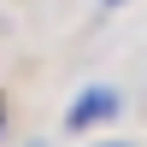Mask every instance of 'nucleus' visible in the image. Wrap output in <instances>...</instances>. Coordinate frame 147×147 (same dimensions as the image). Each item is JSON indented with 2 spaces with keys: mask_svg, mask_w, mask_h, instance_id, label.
<instances>
[{
  "mask_svg": "<svg viewBox=\"0 0 147 147\" xmlns=\"http://www.w3.org/2000/svg\"><path fill=\"white\" fill-rule=\"evenodd\" d=\"M118 94L112 88H82L77 100H71V112H65V129L71 136H82V129H94V124H106V118H118Z\"/></svg>",
  "mask_w": 147,
  "mask_h": 147,
  "instance_id": "1",
  "label": "nucleus"
},
{
  "mask_svg": "<svg viewBox=\"0 0 147 147\" xmlns=\"http://www.w3.org/2000/svg\"><path fill=\"white\" fill-rule=\"evenodd\" d=\"M94 147H129V141H94Z\"/></svg>",
  "mask_w": 147,
  "mask_h": 147,
  "instance_id": "2",
  "label": "nucleus"
},
{
  "mask_svg": "<svg viewBox=\"0 0 147 147\" xmlns=\"http://www.w3.org/2000/svg\"><path fill=\"white\" fill-rule=\"evenodd\" d=\"M106 6H118V0H106Z\"/></svg>",
  "mask_w": 147,
  "mask_h": 147,
  "instance_id": "3",
  "label": "nucleus"
},
{
  "mask_svg": "<svg viewBox=\"0 0 147 147\" xmlns=\"http://www.w3.org/2000/svg\"><path fill=\"white\" fill-rule=\"evenodd\" d=\"M30 147H41V141H30Z\"/></svg>",
  "mask_w": 147,
  "mask_h": 147,
  "instance_id": "4",
  "label": "nucleus"
}]
</instances>
